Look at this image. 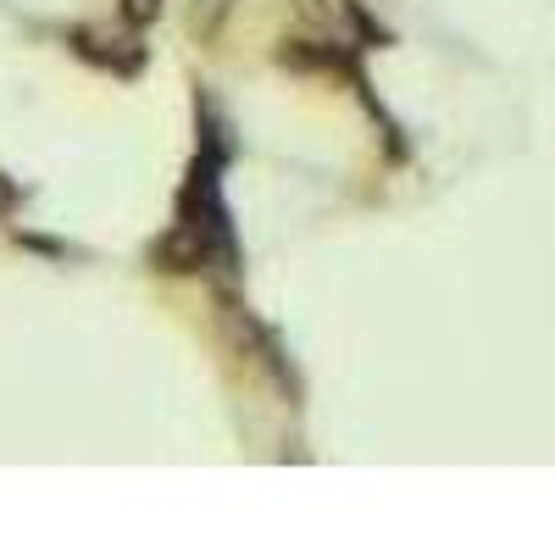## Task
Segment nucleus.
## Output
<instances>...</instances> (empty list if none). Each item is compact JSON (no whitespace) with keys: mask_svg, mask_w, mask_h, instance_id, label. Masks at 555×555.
<instances>
[{"mask_svg":"<svg viewBox=\"0 0 555 555\" xmlns=\"http://www.w3.org/2000/svg\"><path fill=\"white\" fill-rule=\"evenodd\" d=\"M67 44H73V56L95 62V67H106V73H122V78L145 73V44H139V39H101L95 28H73Z\"/></svg>","mask_w":555,"mask_h":555,"instance_id":"nucleus-2","label":"nucleus"},{"mask_svg":"<svg viewBox=\"0 0 555 555\" xmlns=\"http://www.w3.org/2000/svg\"><path fill=\"white\" fill-rule=\"evenodd\" d=\"M17 201H23V190H17V183H12L7 172H0V211H12Z\"/></svg>","mask_w":555,"mask_h":555,"instance_id":"nucleus-7","label":"nucleus"},{"mask_svg":"<svg viewBox=\"0 0 555 555\" xmlns=\"http://www.w3.org/2000/svg\"><path fill=\"white\" fill-rule=\"evenodd\" d=\"M339 17H345V28L356 34V44H361V51H389V44H395V34L373 17V12H366L361 7V0H339Z\"/></svg>","mask_w":555,"mask_h":555,"instance_id":"nucleus-3","label":"nucleus"},{"mask_svg":"<svg viewBox=\"0 0 555 555\" xmlns=\"http://www.w3.org/2000/svg\"><path fill=\"white\" fill-rule=\"evenodd\" d=\"M295 17H306L311 28H322V23H328V7H317V0H295Z\"/></svg>","mask_w":555,"mask_h":555,"instance_id":"nucleus-6","label":"nucleus"},{"mask_svg":"<svg viewBox=\"0 0 555 555\" xmlns=\"http://www.w3.org/2000/svg\"><path fill=\"white\" fill-rule=\"evenodd\" d=\"M17 245H23V250H39V256H51V261H67V245H62V240H51V234H28V228H23Z\"/></svg>","mask_w":555,"mask_h":555,"instance_id":"nucleus-5","label":"nucleus"},{"mask_svg":"<svg viewBox=\"0 0 555 555\" xmlns=\"http://www.w3.org/2000/svg\"><path fill=\"white\" fill-rule=\"evenodd\" d=\"M117 12H122V23H128V28H151V23L162 17V0H122Z\"/></svg>","mask_w":555,"mask_h":555,"instance_id":"nucleus-4","label":"nucleus"},{"mask_svg":"<svg viewBox=\"0 0 555 555\" xmlns=\"http://www.w3.org/2000/svg\"><path fill=\"white\" fill-rule=\"evenodd\" d=\"M151 261H156V272H172V278L206 272V267H211V234H206V228H195L190 217H178L167 234L156 240Z\"/></svg>","mask_w":555,"mask_h":555,"instance_id":"nucleus-1","label":"nucleus"}]
</instances>
